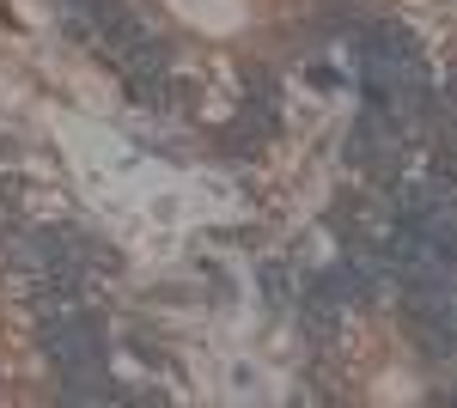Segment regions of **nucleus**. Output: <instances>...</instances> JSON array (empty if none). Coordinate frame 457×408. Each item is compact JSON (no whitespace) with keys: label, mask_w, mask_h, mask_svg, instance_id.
I'll use <instances>...</instances> for the list:
<instances>
[{"label":"nucleus","mask_w":457,"mask_h":408,"mask_svg":"<svg viewBox=\"0 0 457 408\" xmlns=\"http://www.w3.org/2000/svg\"><path fill=\"white\" fill-rule=\"evenodd\" d=\"M55 293H62L55 311H43V347H49L55 372H62V403H98V396L110 403V396H122L104 366V323L92 311L68 305V287H55Z\"/></svg>","instance_id":"1"},{"label":"nucleus","mask_w":457,"mask_h":408,"mask_svg":"<svg viewBox=\"0 0 457 408\" xmlns=\"http://www.w3.org/2000/svg\"><path fill=\"white\" fill-rule=\"evenodd\" d=\"M360 73H366V98L396 122H415L433 110V73H427L421 49L396 25H372L360 43Z\"/></svg>","instance_id":"2"},{"label":"nucleus","mask_w":457,"mask_h":408,"mask_svg":"<svg viewBox=\"0 0 457 408\" xmlns=\"http://www.w3.org/2000/svg\"><path fill=\"white\" fill-rule=\"evenodd\" d=\"M396 129H403V122L372 104L348 135V165L366 171V177H378V183H390V171H396Z\"/></svg>","instance_id":"3"},{"label":"nucleus","mask_w":457,"mask_h":408,"mask_svg":"<svg viewBox=\"0 0 457 408\" xmlns=\"http://www.w3.org/2000/svg\"><path fill=\"white\" fill-rule=\"evenodd\" d=\"M409 317L421 323V336L445 341V347H457V274H445V280H427V287H409Z\"/></svg>","instance_id":"4"},{"label":"nucleus","mask_w":457,"mask_h":408,"mask_svg":"<svg viewBox=\"0 0 457 408\" xmlns=\"http://www.w3.org/2000/svg\"><path fill=\"white\" fill-rule=\"evenodd\" d=\"M409 226H415V232H421V238L457 269V189H439V196H433V202H427Z\"/></svg>","instance_id":"5"},{"label":"nucleus","mask_w":457,"mask_h":408,"mask_svg":"<svg viewBox=\"0 0 457 408\" xmlns=\"http://www.w3.org/2000/svg\"><path fill=\"white\" fill-rule=\"evenodd\" d=\"M439 122H457V79L439 92Z\"/></svg>","instance_id":"6"}]
</instances>
